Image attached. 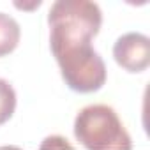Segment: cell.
I'll return each instance as SVG.
<instances>
[{
  "label": "cell",
  "instance_id": "1",
  "mask_svg": "<svg viewBox=\"0 0 150 150\" xmlns=\"http://www.w3.org/2000/svg\"><path fill=\"white\" fill-rule=\"evenodd\" d=\"M50 48L62 80L78 94H92L106 83V64L92 39L103 27V13L88 0H58L48 14Z\"/></svg>",
  "mask_w": 150,
  "mask_h": 150
},
{
  "label": "cell",
  "instance_id": "2",
  "mask_svg": "<svg viewBox=\"0 0 150 150\" xmlns=\"http://www.w3.org/2000/svg\"><path fill=\"white\" fill-rule=\"evenodd\" d=\"M74 136L87 150H132V141L113 108L85 106L74 118Z\"/></svg>",
  "mask_w": 150,
  "mask_h": 150
},
{
  "label": "cell",
  "instance_id": "3",
  "mask_svg": "<svg viewBox=\"0 0 150 150\" xmlns=\"http://www.w3.org/2000/svg\"><path fill=\"white\" fill-rule=\"evenodd\" d=\"M113 58L118 67L131 74H138L150 65V39L139 32H129L117 39Z\"/></svg>",
  "mask_w": 150,
  "mask_h": 150
},
{
  "label": "cell",
  "instance_id": "4",
  "mask_svg": "<svg viewBox=\"0 0 150 150\" xmlns=\"http://www.w3.org/2000/svg\"><path fill=\"white\" fill-rule=\"evenodd\" d=\"M21 39V28L18 25V21L6 14V13H0V58L11 55Z\"/></svg>",
  "mask_w": 150,
  "mask_h": 150
},
{
  "label": "cell",
  "instance_id": "5",
  "mask_svg": "<svg viewBox=\"0 0 150 150\" xmlns=\"http://www.w3.org/2000/svg\"><path fill=\"white\" fill-rule=\"evenodd\" d=\"M16 110V92L7 80L0 78V125L11 120Z\"/></svg>",
  "mask_w": 150,
  "mask_h": 150
}]
</instances>
